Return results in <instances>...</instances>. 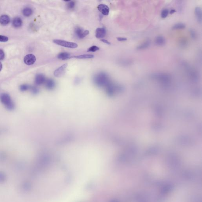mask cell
Listing matches in <instances>:
<instances>
[{"label": "cell", "mask_w": 202, "mask_h": 202, "mask_svg": "<svg viewBox=\"0 0 202 202\" xmlns=\"http://www.w3.org/2000/svg\"><path fill=\"white\" fill-rule=\"evenodd\" d=\"M67 7L70 9H72L74 8L75 6V2L73 1H68Z\"/></svg>", "instance_id": "23"}, {"label": "cell", "mask_w": 202, "mask_h": 202, "mask_svg": "<svg viewBox=\"0 0 202 202\" xmlns=\"http://www.w3.org/2000/svg\"><path fill=\"white\" fill-rule=\"evenodd\" d=\"M108 76L106 74L104 73H99L95 77V80L97 83L99 84H102L105 83L108 80Z\"/></svg>", "instance_id": "6"}, {"label": "cell", "mask_w": 202, "mask_h": 202, "mask_svg": "<svg viewBox=\"0 0 202 202\" xmlns=\"http://www.w3.org/2000/svg\"><path fill=\"white\" fill-rule=\"evenodd\" d=\"M46 85L47 88L49 89L52 88L55 86V82L53 79H47L46 82Z\"/></svg>", "instance_id": "20"}, {"label": "cell", "mask_w": 202, "mask_h": 202, "mask_svg": "<svg viewBox=\"0 0 202 202\" xmlns=\"http://www.w3.org/2000/svg\"><path fill=\"white\" fill-rule=\"evenodd\" d=\"M99 50V48L96 46H94L89 48L87 51L88 52H96Z\"/></svg>", "instance_id": "22"}, {"label": "cell", "mask_w": 202, "mask_h": 202, "mask_svg": "<svg viewBox=\"0 0 202 202\" xmlns=\"http://www.w3.org/2000/svg\"><path fill=\"white\" fill-rule=\"evenodd\" d=\"M53 42L57 45L67 47V48H77L78 47V44L74 42H67L65 40H61L55 39L53 40Z\"/></svg>", "instance_id": "2"}, {"label": "cell", "mask_w": 202, "mask_h": 202, "mask_svg": "<svg viewBox=\"0 0 202 202\" xmlns=\"http://www.w3.org/2000/svg\"><path fill=\"white\" fill-rule=\"evenodd\" d=\"M67 66H68V64L66 63L56 70L54 72V75L56 77H61V76L62 75L65 73Z\"/></svg>", "instance_id": "7"}, {"label": "cell", "mask_w": 202, "mask_h": 202, "mask_svg": "<svg viewBox=\"0 0 202 202\" xmlns=\"http://www.w3.org/2000/svg\"><path fill=\"white\" fill-rule=\"evenodd\" d=\"M36 61V56L33 54H29L24 57V61L27 65H31L34 64Z\"/></svg>", "instance_id": "5"}, {"label": "cell", "mask_w": 202, "mask_h": 202, "mask_svg": "<svg viewBox=\"0 0 202 202\" xmlns=\"http://www.w3.org/2000/svg\"><path fill=\"white\" fill-rule=\"evenodd\" d=\"M153 78L161 81H168L170 79L169 76L165 73H156L154 74Z\"/></svg>", "instance_id": "3"}, {"label": "cell", "mask_w": 202, "mask_h": 202, "mask_svg": "<svg viewBox=\"0 0 202 202\" xmlns=\"http://www.w3.org/2000/svg\"><path fill=\"white\" fill-rule=\"evenodd\" d=\"M117 39L118 41H125L127 40L126 37H118L117 38Z\"/></svg>", "instance_id": "28"}, {"label": "cell", "mask_w": 202, "mask_h": 202, "mask_svg": "<svg viewBox=\"0 0 202 202\" xmlns=\"http://www.w3.org/2000/svg\"><path fill=\"white\" fill-rule=\"evenodd\" d=\"M29 89V86L27 85H21L20 86V89L22 91H27Z\"/></svg>", "instance_id": "25"}, {"label": "cell", "mask_w": 202, "mask_h": 202, "mask_svg": "<svg viewBox=\"0 0 202 202\" xmlns=\"http://www.w3.org/2000/svg\"><path fill=\"white\" fill-rule=\"evenodd\" d=\"M106 30L105 28H98L96 30L95 36L97 39H103L106 36Z\"/></svg>", "instance_id": "8"}, {"label": "cell", "mask_w": 202, "mask_h": 202, "mask_svg": "<svg viewBox=\"0 0 202 202\" xmlns=\"http://www.w3.org/2000/svg\"><path fill=\"white\" fill-rule=\"evenodd\" d=\"M94 57V56L92 55H83L77 56H72V58H75L78 59H91Z\"/></svg>", "instance_id": "18"}, {"label": "cell", "mask_w": 202, "mask_h": 202, "mask_svg": "<svg viewBox=\"0 0 202 202\" xmlns=\"http://www.w3.org/2000/svg\"><path fill=\"white\" fill-rule=\"evenodd\" d=\"M2 67H3L2 64H1V63L0 62V71H1V70H2Z\"/></svg>", "instance_id": "32"}, {"label": "cell", "mask_w": 202, "mask_h": 202, "mask_svg": "<svg viewBox=\"0 0 202 202\" xmlns=\"http://www.w3.org/2000/svg\"><path fill=\"white\" fill-rule=\"evenodd\" d=\"M101 41H102V42H103L106 43V44H108V45H110V44H111V43H110L109 41H108L107 40L103 39H102L101 40Z\"/></svg>", "instance_id": "29"}, {"label": "cell", "mask_w": 202, "mask_h": 202, "mask_svg": "<svg viewBox=\"0 0 202 202\" xmlns=\"http://www.w3.org/2000/svg\"><path fill=\"white\" fill-rule=\"evenodd\" d=\"M4 56L5 55L3 51L2 50L0 49V60L3 59Z\"/></svg>", "instance_id": "27"}, {"label": "cell", "mask_w": 202, "mask_h": 202, "mask_svg": "<svg viewBox=\"0 0 202 202\" xmlns=\"http://www.w3.org/2000/svg\"><path fill=\"white\" fill-rule=\"evenodd\" d=\"M168 14L169 10L167 9H164L161 13V17L163 19L166 18L168 16Z\"/></svg>", "instance_id": "21"}, {"label": "cell", "mask_w": 202, "mask_h": 202, "mask_svg": "<svg viewBox=\"0 0 202 202\" xmlns=\"http://www.w3.org/2000/svg\"><path fill=\"white\" fill-rule=\"evenodd\" d=\"M57 58L62 60H66L72 58V57H70V54L68 53L62 52L58 54Z\"/></svg>", "instance_id": "14"}, {"label": "cell", "mask_w": 202, "mask_h": 202, "mask_svg": "<svg viewBox=\"0 0 202 202\" xmlns=\"http://www.w3.org/2000/svg\"><path fill=\"white\" fill-rule=\"evenodd\" d=\"M22 20L19 17H16L13 20V25L15 28H19L21 26L22 24Z\"/></svg>", "instance_id": "12"}, {"label": "cell", "mask_w": 202, "mask_h": 202, "mask_svg": "<svg viewBox=\"0 0 202 202\" xmlns=\"http://www.w3.org/2000/svg\"><path fill=\"white\" fill-rule=\"evenodd\" d=\"M186 26L184 24L181 23L176 24L173 27V29L174 30L183 29L185 28Z\"/></svg>", "instance_id": "19"}, {"label": "cell", "mask_w": 202, "mask_h": 202, "mask_svg": "<svg viewBox=\"0 0 202 202\" xmlns=\"http://www.w3.org/2000/svg\"><path fill=\"white\" fill-rule=\"evenodd\" d=\"M190 33H191V35L192 37H193V38H195L196 36L195 33V32L193 31V30H192L190 31Z\"/></svg>", "instance_id": "30"}, {"label": "cell", "mask_w": 202, "mask_h": 202, "mask_svg": "<svg viewBox=\"0 0 202 202\" xmlns=\"http://www.w3.org/2000/svg\"><path fill=\"white\" fill-rule=\"evenodd\" d=\"M75 32L76 35L79 39H83L89 34V31L88 30H84L81 27H78L75 29Z\"/></svg>", "instance_id": "4"}, {"label": "cell", "mask_w": 202, "mask_h": 202, "mask_svg": "<svg viewBox=\"0 0 202 202\" xmlns=\"http://www.w3.org/2000/svg\"><path fill=\"white\" fill-rule=\"evenodd\" d=\"M165 39L162 36H159L155 40V43L158 46H162L165 44Z\"/></svg>", "instance_id": "16"}, {"label": "cell", "mask_w": 202, "mask_h": 202, "mask_svg": "<svg viewBox=\"0 0 202 202\" xmlns=\"http://www.w3.org/2000/svg\"><path fill=\"white\" fill-rule=\"evenodd\" d=\"M195 13L196 16L197 20L199 23L202 22V9L200 7H197L195 9Z\"/></svg>", "instance_id": "13"}, {"label": "cell", "mask_w": 202, "mask_h": 202, "mask_svg": "<svg viewBox=\"0 0 202 202\" xmlns=\"http://www.w3.org/2000/svg\"><path fill=\"white\" fill-rule=\"evenodd\" d=\"M150 41L149 40H147L137 47L138 50H143L148 48L150 45Z\"/></svg>", "instance_id": "15"}, {"label": "cell", "mask_w": 202, "mask_h": 202, "mask_svg": "<svg viewBox=\"0 0 202 202\" xmlns=\"http://www.w3.org/2000/svg\"><path fill=\"white\" fill-rule=\"evenodd\" d=\"M176 12V10H174V9H173V10H171V11L170 12V14H173L174 13H175V12Z\"/></svg>", "instance_id": "31"}, {"label": "cell", "mask_w": 202, "mask_h": 202, "mask_svg": "<svg viewBox=\"0 0 202 202\" xmlns=\"http://www.w3.org/2000/svg\"><path fill=\"white\" fill-rule=\"evenodd\" d=\"M98 10L105 16H108L109 14V8L107 5L105 4H101L98 7Z\"/></svg>", "instance_id": "9"}, {"label": "cell", "mask_w": 202, "mask_h": 202, "mask_svg": "<svg viewBox=\"0 0 202 202\" xmlns=\"http://www.w3.org/2000/svg\"><path fill=\"white\" fill-rule=\"evenodd\" d=\"M45 81V76L42 74H39L36 76L35 83L38 85H41Z\"/></svg>", "instance_id": "10"}, {"label": "cell", "mask_w": 202, "mask_h": 202, "mask_svg": "<svg viewBox=\"0 0 202 202\" xmlns=\"http://www.w3.org/2000/svg\"><path fill=\"white\" fill-rule=\"evenodd\" d=\"M0 100L2 104L9 110H12L14 108V104L8 94L6 93L2 94L0 96Z\"/></svg>", "instance_id": "1"}, {"label": "cell", "mask_w": 202, "mask_h": 202, "mask_svg": "<svg viewBox=\"0 0 202 202\" xmlns=\"http://www.w3.org/2000/svg\"><path fill=\"white\" fill-rule=\"evenodd\" d=\"M10 22V18L7 15H2L0 17V23L2 25H6Z\"/></svg>", "instance_id": "11"}, {"label": "cell", "mask_w": 202, "mask_h": 202, "mask_svg": "<svg viewBox=\"0 0 202 202\" xmlns=\"http://www.w3.org/2000/svg\"><path fill=\"white\" fill-rule=\"evenodd\" d=\"M6 179V175L3 173L0 172V182H3Z\"/></svg>", "instance_id": "24"}, {"label": "cell", "mask_w": 202, "mask_h": 202, "mask_svg": "<svg viewBox=\"0 0 202 202\" xmlns=\"http://www.w3.org/2000/svg\"><path fill=\"white\" fill-rule=\"evenodd\" d=\"M33 13L32 9L29 7H26L23 10V14L26 17H29Z\"/></svg>", "instance_id": "17"}, {"label": "cell", "mask_w": 202, "mask_h": 202, "mask_svg": "<svg viewBox=\"0 0 202 202\" xmlns=\"http://www.w3.org/2000/svg\"><path fill=\"white\" fill-rule=\"evenodd\" d=\"M8 39L7 37L0 35V42H7L8 41Z\"/></svg>", "instance_id": "26"}]
</instances>
